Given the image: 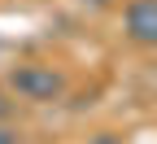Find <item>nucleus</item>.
<instances>
[{
  "mask_svg": "<svg viewBox=\"0 0 157 144\" xmlns=\"http://www.w3.org/2000/svg\"><path fill=\"white\" fill-rule=\"evenodd\" d=\"M9 88L22 96V100H35V105H52V100H61L66 79L57 74L52 66H39V61H31V66H17V70L9 74Z\"/></svg>",
  "mask_w": 157,
  "mask_h": 144,
  "instance_id": "1",
  "label": "nucleus"
},
{
  "mask_svg": "<svg viewBox=\"0 0 157 144\" xmlns=\"http://www.w3.org/2000/svg\"><path fill=\"white\" fill-rule=\"evenodd\" d=\"M122 31L131 44L153 48L157 44V0H131L122 9Z\"/></svg>",
  "mask_w": 157,
  "mask_h": 144,
  "instance_id": "2",
  "label": "nucleus"
},
{
  "mask_svg": "<svg viewBox=\"0 0 157 144\" xmlns=\"http://www.w3.org/2000/svg\"><path fill=\"white\" fill-rule=\"evenodd\" d=\"M0 144H17V131H13V127H5V122H0Z\"/></svg>",
  "mask_w": 157,
  "mask_h": 144,
  "instance_id": "3",
  "label": "nucleus"
},
{
  "mask_svg": "<svg viewBox=\"0 0 157 144\" xmlns=\"http://www.w3.org/2000/svg\"><path fill=\"white\" fill-rule=\"evenodd\" d=\"M87 144H118V135H109V131H105V135H92Z\"/></svg>",
  "mask_w": 157,
  "mask_h": 144,
  "instance_id": "4",
  "label": "nucleus"
},
{
  "mask_svg": "<svg viewBox=\"0 0 157 144\" xmlns=\"http://www.w3.org/2000/svg\"><path fill=\"white\" fill-rule=\"evenodd\" d=\"M9 118V100H5V92H0V122Z\"/></svg>",
  "mask_w": 157,
  "mask_h": 144,
  "instance_id": "5",
  "label": "nucleus"
}]
</instances>
